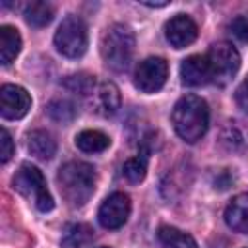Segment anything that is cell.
Returning <instances> with one entry per match:
<instances>
[{
    "instance_id": "obj_3",
    "label": "cell",
    "mask_w": 248,
    "mask_h": 248,
    "mask_svg": "<svg viewBox=\"0 0 248 248\" xmlns=\"http://www.w3.org/2000/svg\"><path fill=\"white\" fill-rule=\"evenodd\" d=\"M134 48H136V37L128 25L114 23L103 33L101 56H103L107 68H110L114 72L128 70L132 56H134Z\"/></svg>"
},
{
    "instance_id": "obj_24",
    "label": "cell",
    "mask_w": 248,
    "mask_h": 248,
    "mask_svg": "<svg viewBox=\"0 0 248 248\" xmlns=\"http://www.w3.org/2000/svg\"><path fill=\"white\" fill-rule=\"evenodd\" d=\"M14 155V141H12V136L6 128H2L0 132V161L2 163H8L10 157Z\"/></svg>"
},
{
    "instance_id": "obj_23",
    "label": "cell",
    "mask_w": 248,
    "mask_h": 248,
    "mask_svg": "<svg viewBox=\"0 0 248 248\" xmlns=\"http://www.w3.org/2000/svg\"><path fill=\"white\" fill-rule=\"evenodd\" d=\"M229 31L234 39H238L240 43H248V16L240 14L236 16L231 23H229Z\"/></svg>"
},
{
    "instance_id": "obj_17",
    "label": "cell",
    "mask_w": 248,
    "mask_h": 248,
    "mask_svg": "<svg viewBox=\"0 0 248 248\" xmlns=\"http://www.w3.org/2000/svg\"><path fill=\"white\" fill-rule=\"evenodd\" d=\"M76 145L85 153H101L110 145V138L101 130H83L76 136Z\"/></svg>"
},
{
    "instance_id": "obj_8",
    "label": "cell",
    "mask_w": 248,
    "mask_h": 248,
    "mask_svg": "<svg viewBox=\"0 0 248 248\" xmlns=\"http://www.w3.org/2000/svg\"><path fill=\"white\" fill-rule=\"evenodd\" d=\"M130 209H132L130 198H128L124 192H114V194H110L108 198H105V202L101 203L99 213H97L101 227L110 229V231L120 229V227L128 221Z\"/></svg>"
},
{
    "instance_id": "obj_5",
    "label": "cell",
    "mask_w": 248,
    "mask_h": 248,
    "mask_svg": "<svg viewBox=\"0 0 248 248\" xmlns=\"http://www.w3.org/2000/svg\"><path fill=\"white\" fill-rule=\"evenodd\" d=\"M54 46L66 58H79L87 50V25L79 16L62 19L54 33Z\"/></svg>"
},
{
    "instance_id": "obj_26",
    "label": "cell",
    "mask_w": 248,
    "mask_h": 248,
    "mask_svg": "<svg viewBox=\"0 0 248 248\" xmlns=\"http://www.w3.org/2000/svg\"><path fill=\"white\" fill-rule=\"evenodd\" d=\"M234 99H236L238 107H240L244 112H248V78H246V79H244V81L238 85Z\"/></svg>"
},
{
    "instance_id": "obj_2",
    "label": "cell",
    "mask_w": 248,
    "mask_h": 248,
    "mask_svg": "<svg viewBox=\"0 0 248 248\" xmlns=\"http://www.w3.org/2000/svg\"><path fill=\"white\" fill-rule=\"evenodd\" d=\"M172 126L184 141L196 143L198 140H202L209 126L207 103L198 95L180 97L172 108Z\"/></svg>"
},
{
    "instance_id": "obj_25",
    "label": "cell",
    "mask_w": 248,
    "mask_h": 248,
    "mask_svg": "<svg viewBox=\"0 0 248 248\" xmlns=\"http://www.w3.org/2000/svg\"><path fill=\"white\" fill-rule=\"evenodd\" d=\"M225 130L229 132V136L223 132V134H221V141H223V143H227V145H229V149H234L236 145H242V136H240V132H238L234 126H227Z\"/></svg>"
},
{
    "instance_id": "obj_22",
    "label": "cell",
    "mask_w": 248,
    "mask_h": 248,
    "mask_svg": "<svg viewBox=\"0 0 248 248\" xmlns=\"http://www.w3.org/2000/svg\"><path fill=\"white\" fill-rule=\"evenodd\" d=\"M145 172H147V157L145 155H138V157H132L124 163L122 167V174L126 176L128 182L132 184H138L145 178Z\"/></svg>"
},
{
    "instance_id": "obj_4",
    "label": "cell",
    "mask_w": 248,
    "mask_h": 248,
    "mask_svg": "<svg viewBox=\"0 0 248 248\" xmlns=\"http://www.w3.org/2000/svg\"><path fill=\"white\" fill-rule=\"evenodd\" d=\"M12 186L16 192H19L21 196H25L27 200H33V203L37 205L39 211L46 213L54 207V200L46 188V180L43 176V172L31 165V163H23L19 167V170L16 172Z\"/></svg>"
},
{
    "instance_id": "obj_7",
    "label": "cell",
    "mask_w": 248,
    "mask_h": 248,
    "mask_svg": "<svg viewBox=\"0 0 248 248\" xmlns=\"http://www.w3.org/2000/svg\"><path fill=\"white\" fill-rule=\"evenodd\" d=\"M167 76H169V66L165 58L149 56L138 64L134 74V85L141 93H155L165 85Z\"/></svg>"
},
{
    "instance_id": "obj_1",
    "label": "cell",
    "mask_w": 248,
    "mask_h": 248,
    "mask_svg": "<svg viewBox=\"0 0 248 248\" xmlns=\"http://www.w3.org/2000/svg\"><path fill=\"white\" fill-rule=\"evenodd\" d=\"M56 182L60 194L72 207H81L89 202L95 192L97 172L89 163L83 161H70L60 167L56 174Z\"/></svg>"
},
{
    "instance_id": "obj_18",
    "label": "cell",
    "mask_w": 248,
    "mask_h": 248,
    "mask_svg": "<svg viewBox=\"0 0 248 248\" xmlns=\"http://www.w3.org/2000/svg\"><path fill=\"white\" fill-rule=\"evenodd\" d=\"M93 238V229L85 223H74V225H68L64 229V234H62V248H83L85 244H89Z\"/></svg>"
},
{
    "instance_id": "obj_9",
    "label": "cell",
    "mask_w": 248,
    "mask_h": 248,
    "mask_svg": "<svg viewBox=\"0 0 248 248\" xmlns=\"http://www.w3.org/2000/svg\"><path fill=\"white\" fill-rule=\"evenodd\" d=\"M31 108L29 93L14 83H6L0 87V114L6 120H19Z\"/></svg>"
},
{
    "instance_id": "obj_19",
    "label": "cell",
    "mask_w": 248,
    "mask_h": 248,
    "mask_svg": "<svg viewBox=\"0 0 248 248\" xmlns=\"http://www.w3.org/2000/svg\"><path fill=\"white\" fill-rule=\"evenodd\" d=\"M23 16H25V21L31 27H45L52 21L54 10L46 2H29L23 10Z\"/></svg>"
},
{
    "instance_id": "obj_27",
    "label": "cell",
    "mask_w": 248,
    "mask_h": 248,
    "mask_svg": "<svg viewBox=\"0 0 248 248\" xmlns=\"http://www.w3.org/2000/svg\"><path fill=\"white\" fill-rule=\"evenodd\" d=\"M103 248H107V246H103Z\"/></svg>"
},
{
    "instance_id": "obj_20",
    "label": "cell",
    "mask_w": 248,
    "mask_h": 248,
    "mask_svg": "<svg viewBox=\"0 0 248 248\" xmlns=\"http://www.w3.org/2000/svg\"><path fill=\"white\" fill-rule=\"evenodd\" d=\"M62 85H64L68 91L78 93V95H93V91H95V76L85 74V72L72 74V76L64 78Z\"/></svg>"
},
{
    "instance_id": "obj_10",
    "label": "cell",
    "mask_w": 248,
    "mask_h": 248,
    "mask_svg": "<svg viewBox=\"0 0 248 248\" xmlns=\"http://www.w3.org/2000/svg\"><path fill=\"white\" fill-rule=\"evenodd\" d=\"M165 37L174 48H184L196 41L198 25L190 16L178 14L165 23Z\"/></svg>"
},
{
    "instance_id": "obj_15",
    "label": "cell",
    "mask_w": 248,
    "mask_h": 248,
    "mask_svg": "<svg viewBox=\"0 0 248 248\" xmlns=\"http://www.w3.org/2000/svg\"><path fill=\"white\" fill-rule=\"evenodd\" d=\"M19 50H21L19 31L12 25H2L0 27V62L8 66L19 54Z\"/></svg>"
},
{
    "instance_id": "obj_14",
    "label": "cell",
    "mask_w": 248,
    "mask_h": 248,
    "mask_svg": "<svg viewBox=\"0 0 248 248\" xmlns=\"http://www.w3.org/2000/svg\"><path fill=\"white\" fill-rule=\"evenodd\" d=\"M27 149L33 157H37L41 161H48L56 153V141L48 132L33 130L27 134Z\"/></svg>"
},
{
    "instance_id": "obj_12",
    "label": "cell",
    "mask_w": 248,
    "mask_h": 248,
    "mask_svg": "<svg viewBox=\"0 0 248 248\" xmlns=\"http://www.w3.org/2000/svg\"><path fill=\"white\" fill-rule=\"evenodd\" d=\"M93 108L103 116H112L120 108V89L112 81H103L95 87L93 95Z\"/></svg>"
},
{
    "instance_id": "obj_11",
    "label": "cell",
    "mask_w": 248,
    "mask_h": 248,
    "mask_svg": "<svg viewBox=\"0 0 248 248\" xmlns=\"http://www.w3.org/2000/svg\"><path fill=\"white\" fill-rule=\"evenodd\" d=\"M180 78L184 85L190 87H200L211 81V70H209V62L205 56L202 54H192L186 60H182L180 64Z\"/></svg>"
},
{
    "instance_id": "obj_16",
    "label": "cell",
    "mask_w": 248,
    "mask_h": 248,
    "mask_svg": "<svg viewBox=\"0 0 248 248\" xmlns=\"http://www.w3.org/2000/svg\"><path fill=\"white\" fill-rule=\"evenodd\" d=\"M157 238L165 248H200L194 236H190L188 232H182L176 227H169V225L159 227Z\"/></svg>"
},
{
    "instance_id": "obj_13",
    "label": "cell",
    "mask_w": 248,
    "mask_h": 248,
    "mask_svg": "<svg viewBox=\"0 0 248 248\" xmlns=\"http://www.w3.org/2000/svg\"><path fill=\"white\" fill-rule=\"evenodd\" d=\"M225 223L234 232L248 234V192L234 196L225 209Z\"/></svg>"
},
{
    "instance_id": "obj_6",
    "label": "cell",
    "mask_w": 248,
    "mask_h": 248,
    "mask_svg": "<svg viewBox=\"0 0 248 248\" xmlns=\"http://www.w3.org/2000/svg\"><path fill=\"white\" fill-rule=\"evenodd\" d=\"M211 70V81L217 85H227L240 68V54L231 43H215L205 54Z\"/></svg>"
},
{
    "instance_id": "obj_21",
    "label": "cell",
    "mask_w": 248,
    "mask_h": 248,
    "mask_svg": "<svg viewBox=\"0 0 248 248\" xmlns=\"http://www.w3.org/2000/svg\"><path fill=\"white\" fill-rule=\"evenodd\" d=\"M46 112L48 116L54 120V122H62V124H68L76 118L78 110H76V105L68 99H54L46 105Z\"/></svg>"
}]
</instances>
